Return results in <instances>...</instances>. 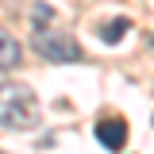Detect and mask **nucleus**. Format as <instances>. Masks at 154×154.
Segmentation results:
<instances>
[{
	"label": "nucleus",
	"mask_w": 154,
	"mask_h": 154,
	"mask_svg": "<svg viewBox=\"0 0 154 154\" xmlns=\"http://www.w3.org/2000/svg\"><path fill=\"white\" fill-rule=\"evenodd\" d=\"M96 139H100L104 150H123V146H127V119H119V116L100 119V123H96Z\"/></svg>",
	"instance_id": "nucleus-3"
},
{
	"label": "nucleus",
	"mask_w": 154,
	"mask_h": 154,
	"mask_svg": "<svg viewBox=\"0 0 154 154\" xmlns=\"http://www.w3.org/2000/svg\"><path fill=\"white\" fill-rule=\"evenodd\" d=\"M35 50L46 62H81V46L69 35H54V31H35Z\"/></svg>",
	"instance_id": "nucleus-2"
},
{
	"label": "nucleus",
	"mask_w": 154,
	"mask_h": 154,
	"mask_svg": "<svg viewBox=\"0 0 154 154\" xmlns=\"http://www.w3.org/2000/svg\"><path fill=\"white\" fill-rule=\"evenodd\" d=\"M50 19H54V8H50V4H42V0L31 4V27H35V31H46Z\"/></svg>",
	"instance_id": "nucleus-5"
},
{
	"label": "nucleus",
	"mask_w": 154,
	"mask_h": 154,
	"mask_svg": "<svg viewBox=\"0 0 154 154\" xmlns=\"http://www.w3.org/2000/svg\"><path fill=\"white\" fill-rule=\"evenodd\" d=\"M19 54H23V50H19V42L8 35L4 27H0V69H12V66H19Z\"/></svg>",
	"instance_id": "nucleus-4"
},
{
	"label": "nucleus",
	"mask_w": 154,
	"mask_h": 154,
	"mask_svg": "<svg viewBox=\"0 0 154 154\" xmlns=\"http://www.w3.org/2000/svg\"><path fill=\"white\" fill-rule=\"evenodd\" d=\"M150 46H154V38H150Z\"/></svg>",
	"instance_id": "nucleus-7"
},
{
	"label": "nucleus",
	"mask_w": 154,
	"mask_h": 154,
	"mask_svg": "<svg viewBox=\"0 0 154 154\" xmlns=\"http://www.w3.org/2000/svg\"><path fill=\"white\" fill-rule=\"evenodd\" d=\"M127 27H131V23L119 16V19H112V23H104V27H100V38H104V42L112 46V42H119V38L127 35Z\"/></svg>",
	"instance_id": "nucleus-6"
},
{
	"label": "nucleus",
	"mask_w": 154,
	"mask_h": 154,
	"mask_svg": "<svg viewBox=\"0 0 154 154\" xmlns=\"http://www.w3.org/2000/svg\"><path fill=\"white\" fill-rule=\"evenodd\" d=\"M38 116H42V108H38V96L31 93V85H23V81L0 85V127L27 131L38 123Z\"/></svg>",
	"instance_id": "nucleus-1"
}]
</instances>
